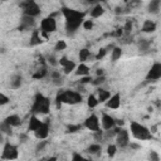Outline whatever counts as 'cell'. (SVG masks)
I'll list each match as a JSON object with an SVG mask.
<instances>
[{"instance_id": "6da1fadb", "label": "cell", "mask_w": 161, "mask_h": 161, "mask_svg": "<svg viewBox=\"0 0 161 161\" xmlns=\"http://www.w3.org/2000/svg\"><path fill=\"white\" fill-rule=\"evenodd\" d=\"M62 13L66 17L67 30L69 33H74L80 26V24L83 23V13H79L77 10H72L68 8H63Z\"/></svg>"}, {"instance_id": "7a4b0ae2", "label": "cell", "mask_w": 161, "mask_h": 161, "mask_svg": "<svg viewBox=\"0 0 161 161\" xmlns=\"http://www.w3.org/2000/svg\"><path fill=\"white\" fill-rule=\"evenodd\" d=\"M62 102L64 103H69V105H76L82 102V96L77 92H73V91H61L59 93L57 94V107L59 108Z\"/></svg>"}, {"instance_id": "3957f363", "label": "cell", "mask_w": 161, "mask_h": 161, "mask_svg": "<svg viewBox=\"0 0 161 161\" xmlns=\"http://www.w3.org/2000/svg\"><path fill=\"white\" fill-rule=\"evenodd\" d=\"M49 105H50L49 98L38 93L35 96L33 107H31V112L33 113H48L49 112Z\"/></svg>"}, {"instance_id": "277c9868", "label": "cell", "mask_w": 161, "mask_h": 161, "mask_svg": "<svg viewBox=\"0 0 161 161\" xmlns=\"http://www.w3.org/2000/svg\"><path fill=\"white\" fill-rule=\"evenodd\" d=\"M131 132L135 138L137 140H151L152 138V133L149 131V128H146L145 126L140 125L137 122H132L131 123Z\"/></svg>"}, {"instance_id": "5b68a950", "label": "cell", "mask_w": 161, "mask_h": 161, "mask_svg": "<svg viewBox=\"0 0 161 161\" xmlns=\"http://www.w3.org/2000/svg\"><path fill=\"white\" fill-rule=\"evenodd\" d=\"M20 7L23 8L25 15H30V17H37L40 13V9L34 0H24L20 3Z\"/></svg>"}, {"instance_id": "8992f818", "label": "cell", "mask_w": 161, "mask_h": 161, "mask_svg": "<svg viewBox=\"0 0 161 161\" xmlns=\"http://www.w3.org/2000/svg\"><path fill=\"white\" fill-rule=\"evenodd\" d=\"M56 28H57V23H56L54 18H52V17L43 19L42 23H40V29H42V33L44 37H47V33L54 31Z\"/></svg>"}, {"instance_id": "52a82bcc", "label": "cell", "mask_w": 161, "mask_h": 161, "mask_svg": "<svg viewBox=\"0 0 161 161\" xmlns=\"http://www.w3.org/2000/svg\"><path fill=\"white\" fill-rule=\"evenodd\" d=\"M116 141H117V146L119 147H126L128 145V132L125 128H119L116 132Z\"/></svg>"}, {"instance_id": "ba28073f", "label": "cell", "mask_w": 161, "mask_h": 161, "mask_svg": "<svg viewBox=\"0 0 161 161\" xmlns=\"http://www.w3.org/2000/svg\"><path fill=\"white\" fill-rule=\"evenodd\" d=\"M18 157V149L12 143H5L4 151H3V159L8 160H14Z\"/></svg>"}, {"instance_id": "9c48e42d", "label": "cell", "mask_w": 161, "mask_h": 161, "mask_svg": "<svg viewBox=\"0 0 161 161\" xmlns=\"http://www.w3.org/2000/svg\"><path fill=\"white\" fill-rule=\"evenodd\" d=\"M161 78V64L160 63H155L151 67V69L149 71L146 79L147 80H157Z\"/></svg>"}, {"instance_id": "30bf717a", "label": "cell", "mask_w": 161, "mask_h": 161, "mask_svg": "<svg viewBox=\"0 0 161 161\" xmlns=\"http://www.w3.org/2000/svg\"><path fill=\"white\" fill-rule=\"evenodd\" d=\"M34 133L39 140H45L48 135H49V125L47 122H42V125L34 131Z\"/></svg>"}, {"instance_id": "8fae6325", "label": "cell", "mask_w": 161, "mask_h": 161, "mask_svg": "<svg viewBox=\"0 0 161 161\" xmlns=\"http://www.w3.org/2000/svg\"><path fill=\"white\" fill-rule=\"evenodd\" d=\"M84 126L88 128L91 131H96L100 128V121H98V117L96 115H91L87 120L84 122Z\"/></svg>"}, {"instance_id": "7c38bea8", "label": "cell", "mask_w": 161, "mask_h": 161, "mask_svg": "<svg viewBox=\"0 0 161 161\" xmlns=\"http://www.w3.org/2000/svg\"><path fill=\"white\" fill-rule=\"evenodd\" d=\"M34 17H30V15H23V18H21L20 20V26H19V29L20 30H23V29H29L30 26H33L34 25Z\"/></svg>"}, {"instance_id": "4fadbf2b", "label": "cell", "mask_w": 161, "mask_h": 161, "mask_svg": "<svg viewBox=\"0 0 161 161\" xmlns=\"http://www.w3.org/2000/svg\"><path fill=\"white\" fill-rule=\"evenodd\" d=\"M120 105H121V96L119 93L113 94L112 97H110L108 100H107V107H108V108L116 110L120 107Z\"/></svg>"}, {"instance_id": "5bb4252c", "label": "cell", "mask_w": 161, "mask_h": 161, "mask_svg": "<svg viewBox=\"0 0 161 161\" xmlns=\"http://www.w3.org/2000/svg\"><path fill=\"white\" fill-rule=\"evenodd\" d=\"M102 126H103L105 130H110V128L116 126V120L113 117H111L110 115H103L102 116Z\"/></svg>"}, {"instance_id": "9a60e30c", "label": "cell", "mask_w": 161, "mask_h": 161, "mask_svg": "<svg viewBox=\"0 0 161 161\" xmlns=\"http://www.w3.org/2000/svg\"><path fill=\"white\" fill-rule=\"evenodd\" d=\"M5 122H8L12 127H17L21 123V120H20V117L18 115H10L9 117H7Z\"/></svg>"}, {"instance_id": "2e32d148", "label": "cell", "mask_w": 161, "mask_h": 161, "mask_svg": "<svg viewBox=\"0 0 161 161\" xmlns=\"http://www.w3.org/2000/svg\"><path fill=\"white\" fill-rule=\"evenodd\" d=\"M156 30V24L154 23L151 20H146L142 25V31L145 33H152V31Z\"/></svg>"}, {"instance_id": "e0dca14e", "label": "cell", "mask_w": 161, "mask_h": 161, "mask_svg": "<svg viewBox=\"0 0 161 161\" xmlns=\"http://www.w3.org/2000/svg\"><path fill=\"white\" fill-rule=\"evenodd\" d=\"M149 12L151 14H159V12H160V0H151V1H150Z\"/></svg>"}, {"instance_id": "ac0fdd59", "label": "cell", "mask_w": 161, "mask_h": 161, "mask_svg": "<svg viewBox=\"0 0 161 161\" xmlns=\"http://www.w3.org/2000/svg\"><path fill=\"white\" fill-rule=\"evenodd\" d=\"M42 125V121H39V119L37 116H31L30 121H29V131H35L37 128Z\"/></svg>"}, {"instance_id": "d6986e66", "label": "cell", "mask_w": 161, "mask_h": 161, "mask_svg": "<svg viewBox=\"0 0 161 161\" xmlns=\"http://www.w3.org/2000/svg\"><path fill=\"white\" fill-rule=\"evenodd\" d=\"M103 7H102L101 4H98V5H96V7L91 10V17L92 18H98V17H101L102 14H103Z\"/></svg>"}, {"instance_id": "ffe728a7", "label": "cell", "mask_w": 161, "mask_h": 161, "mask_svg": "<svg viewBox=\"0 0 161 161\" xmlns=\"http://www.w3.org/2000/svg\"><path fill=\"white\" fill-rule=\"evenodd\" d=\"M40 43H42V38L39 35V31L34 30L33 34H31V38H30V45H38Z\"/></svg>"}, {"instance_id": "44dd1931", "label": "cell", "mask_w": 161, "mask_h": 161, "mask_svg": "<svg viewBox=\"0 0 161 161\" xmlns=\"http://www.w3.org/2000/svg\"><path fill=\"white\" fill-rule=\"evenodd\" d=\"M88 73H89V69H88V67L86 66V64H80V66L77 67V71H76L77 76H80V77L88 76Z\"/></svg>"}, {"instance_id": "7402d4cb", "label": "cell", "mask_w": 161, "mask_h": 161, "mask_svg": "<svg viewBox=\"0 0 161 161\" xmlns=\"http://www.w3.org/2000/svg\"><path fill=\"white\" fill-rule=\"evenodd\" d=\"M21 86V77L20 76H14L12 78V80H10V87H12L13 89H18L20 88Z\"/></svg>"}, {"instance_id": "603a6c76", "label": "cell", "mask_w": 161, "mask_h": 161, "mask_svg": "<svg viewBox=\"0 0 161 161\" xmlns=\"http://www.w3.org/2000/svg\"><path fill=\"white\" fill-rule=\"evenodd\" d=\"M0 132L1 133H7V135H12L13 131H12V126L9 125L8 122H1L0 123Z\"/></svg>"}, {"instance_id": "cb8c5ba5", "label": "cell", "mask_w": 161, "mask_h": 161, "mask_svg": "<svg viewBox=\"0 0 161 161\" xmlns=\"http://www.w3.org/2000/svg\"><path fill=\"white\" fill-rule=\"evenodd\" d=\"M111 97V93L110 92H107V91H105V89H100L98 91V102H105V101H107Z\"/></svg>"}, {"instance_id": "d4e9b609", "label": "cell", "mask_w": 161, "mask_h": 161, "mask_svg": "<svg viewBox=\"0 0 161 161\" xmlns=\"http://www.w3.org/2000/svg\"><path fill=\"white\" fill-rule=\"evenodd\" d=\"M91 57V53L88 49H80L79 50V61L80 62H86Z\"/></svg>"}, {"instance_id": "484cf974", "label": "cell", "mask_w": 161, "mask_h": 161, "mask_svg": "<svg viewBox=\"0 0 161 161\" xmlns=\"http://www.w3.org/2000/svg\"><path fill=\"white\" fill-rule=\"evenodd\" d=\"M122 56V49L119 47H113V49H112V61H117L119 58H121Z\"/></svg>"}, {"instance_id": "4316f807", "label": "cell", "mask_w": 161, "mask_h": 161, "mask_svg": "<svg viewBox=\"0 0 161 161\" xmlns=\"http://www.w3.org/2000/svg\"><path fill=\"white\" fill-rule=\"evenodd\" d=\"M149 47H150V42L147 39H141L138 42V48H140V50L146 52V50H149Z\"/></svg>"}, {"instance_id": "83f0119b", "label": "cell", "mask_w": 161, "mask_h": 161, "mask_svg": "<svg viewBox=\"0 0 161 161\" xmlns=\"http://www.w3.org/2000/svg\"><path fill=\"white\" fill-rule=\"evenodd\" d=\"M47 74H48L47 69H45L44 67H43V68H42V69H39V71L37 72V73H34V74H33V77H34L35 79H42V78H44V77L47 76Z\"/></svg>"}, {"instance_id": "f1b7e54d", "label": "cell", "mask_w": 161, "mask_h": 161, "mask_svg": "<svg viewBox=\"0 0 161 161\" xmlns=\"http://www.w3.org/2000/svg\"><path fill=\"white\" fill-rule=\"evenodd\" d=\"M100 151H101V145H98V143L91 145V146L88 147V152H89V154H96V155H98Z\"/></svg>"}, {"instance_id": "f546056e", "label": "cell", "mask_w": 161, "mask_h": 161, "mask_svg": "<svg viewBox=\"0 0 161 161\" xmlns=\"http://www.w3.org/2000/svg\"><path fill=\"white\" fill-rule=\"evenodd\" d=\"M87 103H88V107H91V108H93V107H96V106L98 105V100L96 98L93 94H91L89 97H88V102H87Z\"/></svg>"}, {"instance_id": "4dcf8cb0", "label": "cell", "mask_w": 161, "mask_h": 161, "mask_svg": "<svg viewBox=\"0 0 161 161\" xmlns=\"http://www.w3.org/2000/svg\"><path fill=\"white\" fill-rule=\"evenodd\" d=\"M74 68H76V64H74V62H71V61H69V62L66 64V66H64V73H66V74L71 73Z\"/></svg>"}, {"instance_id": "1f68e13d", "label": "cell", "mask_w": 161, "mask_h": 161, "mask_svg": "<svg viewBox=\"0 0 161 161\" xmlns=\"http://www.w3.org/2000/svg\"><path fill=\"white\" fill-rule=\"evenodd\" d=\"M116 150H117V146L116 145H110L108 147H107V154H108V156L113 157L115 154H116Z\"/></svg>"}, {"instance_id": "d6a6232c", "label": "cell", "mask_w": 161, "mask_h": 161, "mask_svg": "<svg viewBox=\"0 0 161 161\" xmlns=\"http://www.w3.org/2000/svg\"><path fill=\"white\" fill-rule=\"evenodd\" d=\"M67 48V44H66V42L64 40H59L56 44V50H64Z\"/></svg>"}, {"instance_id": "836d02e7", "label": "cell", "mask_w": 161, "mask_h": 161, "mask_svg": "<svg viewBox=\"0 0 161 161\" xmlns=\"http://www.w3.org/2000/svg\"><path fill=\"white\" fill-rule=\"evenodd\" d=\"M80 128H82V126H79V125H69V126H68V132L74 133V132L79 131Z\"/></svg>"}, {"instance_id": "e575fe53", "label": "cell", "mask_w": 161, "mask_h": 161, "mask_svg": "<svg viewBox=\"0 0 161 161\" xmlns=\"http://www.w3.org/2000/svg\"><path fill=\"white\" fill-rule=\"evenodd\" d=\"M105 79H106V78H105V76H98V77L96 78L94 80L92 79L91 82H92L94 86H98V84H102V83H103V82H105Z\"/></svg>"}, {"instance_id": "d590c367", "label": "cell", "mask_w": 161, "mask_h": 161, "mask_svg": "<svg viewBox=\"0 0 161 161\" xmlns=\"http://www.w3.org/2000/svg\"><path fill=\"white\" fill-rule=\"evenodd\" d=\"M106 53H107V49H106V48H102V49H100L98 53H97V56H96V59H97V61L102 59V58L106 56Z\"/></svg>"}, {"instance_id": "8d00e7d4", "label": "cell", "mask_w": 161, "mask_h": 161, "mask_svg": "<svg viewBox=\"0 0 161 161\" xmlns=\"http://www.w3.org/2000/svg\"><path fill=\"white\" fill-rule=\"evenodd\" d=\"M83 28L84 29H87V30H91L93 28V23H92V20H83Z\"/></svg>"}, {"instance_id": "74e56055", "label": "cell", "mask_w": 161, "mask_h": 161, "mask_svg": "<svg viewBox=\"0 0 161 161\" xmlns=\"http://www.w3.org/2000/svg\"><path fill=\"white\" fill-rule=\"evenodd\" d=\"M8 102H9V97H8V96H5L4 93H0V106L7 105Z\"/></svg>"}, {"instance_id": "f35d334b", "label": "cell", "mask_w": 161, "mask_h": 161, "mask_svg": "<svg viewBox=\"0 0 161 161\" xmlns=\"http://www.w3.org/2000/svg\"><path fill=\"white\" fill-rule=\"evenodd\" d=\"M102 137H103V132H102L100 128H98V130H96V131H94V138H96V140H97V141H101V140H102Z\"/></svg>"}, {"instance_id": "ab89813d", "label": "cell", "mask_w": 161, "mask_h": 161, "mask_svg": "<svg viewBox=\"0 0 161 161\" xmlns=\"http://www.w3.org/2000/svg\"><path fill=\"white\" fill-rule=\"evenodd\" d=\"M131 30H132V21L127 20L126 24H125V31H126V33H130Z\"/></svg>"}, {"instance_id": "60d3db41", "label": "cell", "mask_w": 161, "mask_h": 161, "mask_svg": "<svg viewBox=\"0 0 161 161\" xmlns=\"http://www.w3.org/2000/svg\"><path fill=\"white\" fill-rule=\"evenodd\" d=\"M150 159H151V161H159L160 160L159 155L155 152V151H151V154H150Z\"/></svg>"}, {"instance_id": "b9f144b4", "label": "cell", "mask_w": 161, "mask_h": 161, "mask_svg": "<svg viewBox=\"0 0 161 161\" xmlns=\"http://www.w3.org/2000/svg\"><path fill=\"white\" fill-rule=\"evenodd\" d=\"M91 80H92V78H91L89 76H83L82 78H80V83H82V84H86V83L91 82Z\"/></svg>"}, {"instance_id": "7bdbcfd3", "label": "cell", "mask_w": 161, "mask_h": 161, "mask_svg": "<svg viewBox=\"0 0 161 161\" xmlns=\"http://www.w3.org/2000/svg\"><path fill=\"white\" fill-rule=\"evenodd\" d=\"M127 3H128V7L133 8V7H136V5L140 4V0H130V1H127Z\"/></svg>"}, {"instance_id": "ee69618b", "label": "cell", "mask_w": 161, "mask_h": 161, "mask_svg": "<svg viewBox=\"0 0 161 161\" xmlns=\"http://www.w3.org/2000/svg\"><path fill=\"white\" fill-rule=\"evenodd\" d=\"M45 145H47V141H42V142H39L38 145H37V151H40V150L44 147Z\"/></svg>"}, {"instance_id": "f6af8a7d", "label": "cell", "mask_w": 161, "mask_h": 161, "mask_svg": "<svg viewBox=\"0 0 161 161\" xmlns=\"http://www.w3.org/2000/svg\"><path fill=\"white\" fill-rule=\"evenodd\" d=\"M68 62H69V61L67 59V58H66V57H63V58H61V59H59V63H61V66H63V67H64V66H66V64H67Z\"/></svg>"}, {"instance_id": "bcb514c9", "label": "cell", "mask_w": 161, "mask_h": 161, "mask_svg": "<svg viewBox=\"0 0 161 161\" xmlns=\"http://www.w3.org/2000/svg\"><path fill=\"white\" fill-rule=\"evenodd\" d=\"M52 77H53V79L59 78V77H61V73H59V72H52Z\"/></svg>"}, {"instance_id": "7dc6e473", "label": "cell", "mask_w": 161, "mask_h": 161, "mask_svg": "<svg viewBox=\"0 0 161 161\" xmlns=\"http://www.w3.org/2000/svg\"><path fill=\"white\" fill-rule=\"evenodd\" d=\"M72 159H73V160H83V157L80 156V155H78V154H74Z\"/></svg>"}, {"instance_id": "c3c4849f", "label": "cell", "mask_w": 161, "mask_h": 161, "mask_svg": "<svg viewBox=\"0 0 161 161\" xmlns=\"http://www.w3.org/2000/svg\"><path fill=\"white\" fill-rule=\"evenodd\" d=\"M49 63H50V64H53V66H56V64H57L56 58H54V57H49Z\"/></svg>"}, {"instance_id": "681fc988", "label": "cell", "mask_w": 161, "mask_h": 161, "mask_svg": "<svg viewBox=\"0 0 161 161\" xmlns=\"http://www.w3.org/2000/svg\"><path fill=\"white\" fill-rule=\"evenodd\" d=\"M54 84H57V86L62 84V78H61V77H59V78H56V79H54Z\"/></svg>"}, {"instance_id": "f907efd6", "label": "cell", "mask_w": 161, "mask_h": 161, "mask_svg": "<svg viewBox=\"0 0 161 161\" xmlns=\"http://www.w3.org/2000/svg\"><path fill=\"white\" fill-rule=\"evenodd\" d=\"M19 138L21 140V142H24V141H25L28 137H26V135H20V136H19Z\"/></svg>"}, {"instance_id": "816d5d0a", "label": "cell", "mask_w": 161, "mask_h": 161, "mask_svg": "<svg viewBox=\"0 0 161 161\" xmlns=\"http://www.w3.org/2000/svg\"><path fill=\"white\" fill-rule=\"evenodd\" d=\"M97 76H103V71L102 69H97Z\"/></svg>"}, {"instance_id": "f5cc1de1", "label": "cell", "mask_w": 161, "mask_h": 161, "mask_svg": "<svg viewBox=\"0 0 161 161\" xmlns=\"http://www.w3.org/2000/svg\"><path fill=\"white\" fill-rule=\"evenodd\" d=\"M131 147H132V149H140V146H138V145H136V143H131Z\"/></svg>"}, {"instance_id": "db71d44e", "label": "cell", "mask_w": 161, "mask_h": 161, "mask_svg": "<svg viewBox=\"0 0 161 161\" xmlns=\"http://www.w3.org/2000/svg\"><path fill=\"white\" fill-rule=\"evenodd\" d=\"M156 130H157V126H152V128H151V133H152V132H156Z\"/></svg>"}, {"instance_id": "11a10c76", "label": "cell", "mask_w": 161, "mask_h": 161, "mask_svg": "<svg viewBox=\"0 0 161 161\" xmlns=\"http://www.w3.org/2000/svg\"><path fill=\"white\" fill-rule=\"evenodd\" d=\"M88 3H92V1H106V0H87Z\"/></svg>"}, {"instance_id": "9f6ffc18", "label": "cell", "mask_w": 161, "mask_h": 161, "mask_svg": "<svg viewBox=\"0 0 161 161\" xmlns=\"http://www.w3.org/2000/svg\"><path fill=\"white\" fill-rule=\"evenodd\" d=\"M116 123H119V125H121V126H122V125H123V121H117Z\"/></svg>"}, {"instance_id": "6f0895ef", "label": "cell", "mask_w": 161, "mask_h": 161, "mask_svg": "<svg viewBox=\"0 0 161 161\" xmlns=\"http://www.w3.org/2000/svg\"><path fill=\"white\" fill-rule=\"evenodd\" d=\"M0 142H3V135H1V132H0Z\"/></svg>"}, {"instance_id": "680465c9", "label": "cell", "mask_w": 161, "mask_h": 161, "mask_svg": "<svg viewBox=\"0 0 161 161\" xmlns=\"http://www.w3.org/2000/svg\"><path fill=\"white\" fill-rule=\"evenodd\" d=\"M1 1H7V0H1Z\"/></svg>"}, {"instance_id": "91938a15", "label": "cell", "mask_w": 161, "mask_h": 161, "mask_svg": "<svg viewBox=\"0 0 161 161\" xmlns=\"http://www.w3.org/2000/svg\"><path fill=\"white\" fill-rule=\"evenodd\" d=\"M125 1H130V0H125Z\"/></svg>"}]
</instances>
